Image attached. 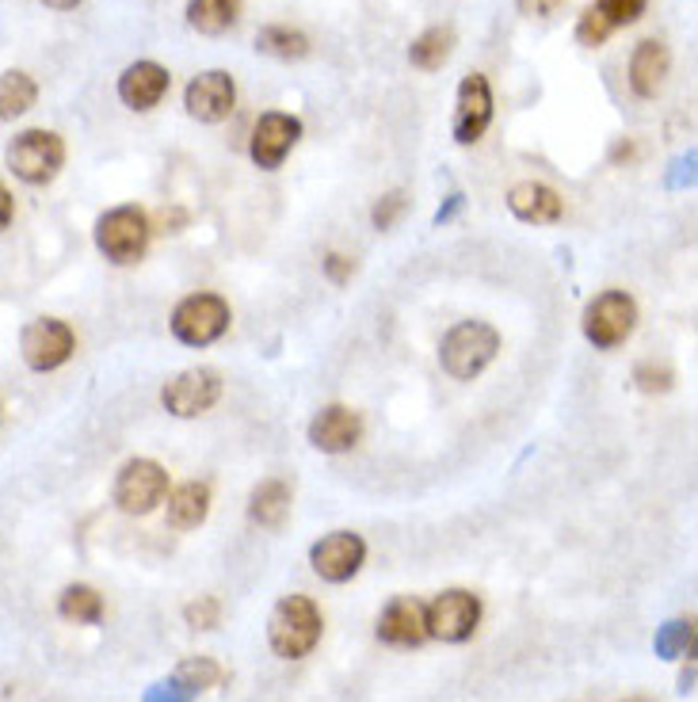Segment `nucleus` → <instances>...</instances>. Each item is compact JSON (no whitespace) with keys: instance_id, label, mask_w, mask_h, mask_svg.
<instances>
[{"instance_id":"f257e3e1","label":"nucleus","mask_w":698,"mask_h":702,"mask_svg":"<svg viewBox=\"0 0 698 702\" xmlns=\"http://www.w3.org/2000/svg\"><path fill=\"white\" fill-rule=\"evenodd\" d=\"M320 626L325 622H320V611L309 596H283L268 619V642L275 657L302 660L320 642Z\"/></svg>"},{"instance_id":"f03ea898","label":"nucleus","mask_w":698,"mask_h":702,"mask_svg":"<svg viewBox=\"0 0 698 702\" xmlns=\"http://www.w3.org/2000/svg\"><path fill=\"white\" fill-rule=\"evenodd\" d=\"M500 351V332L485 321H459L439 344V363L451 378L470 382L485 371Z\"/></svg>"},{"instance_id":"7ed1b4c3","label":"nucleus","mask_w":698,"mask_h":702,"mask_svg":"<svg viewBox=\"0 0 698 702\" xmlns=\"http://www.w3.org/2000/svg\"><path fill=\"white\" fill-rule=\"evenodd\" d=\"M4 161L23 183L43 188V183H50L54 176L61 172V165H66V141L54 131H23L8 141Z\"/></svg>"},{"instance_id":"20e7f679","label":"nucleus","mask_w":698,"mask_h":702,"mask_svg":"<svg viewBox=\"0 0 698 702\" xmlns=\"http://www.w3.org/2000/svg\"><path fill=\"white\" fill-rule=\"evenodd\" d=\"M149 245V218L138 206H115L95 222V249L111 263H138Z\"/></svg>"},{"instance_id":"39448f33","label":"nucleus","mask_w":698,"mask_h":702,"mask_svg":"<svg viewBox=\"0 0 698 702\" xmlns=\"http://www.w3.org/2000/svg\"><path fill=\"white\" fill-rule=\"evenodd\" d=\"M638 329V302L626 291H604L588 309H584V337L599 351L626 344Z\"/></svg>"},{"instance_id":"423d86ee","label":"nucleus","mask_w":698,"mask_h":702,"mask_svg":"<svg viewBox=\"0 0 698 702\" xmlns=\"http://www.w3.org/2000/svg\"><path fill=\"white\" fill-rule=\"evenodd\" d=\"M229 329V306L218 294H191L176 306L172 314V332L180 344L188 348H206Z\"/></svg>"},{"instance_id":"0eeeda50","label":"nucleus","mask_w":698,"mask_h":702,"mask_svg":"<svg viewBox=\"0 0 698 702\" xmlns=\"http://www.w3.org/2000/svg\"><path fill=\"white\" fill-rule=\"evenodd\" d=\"M168 474L154 458H131L115 477V505L126 516H149L165 500Z\"/></svg>"},{"instance_id":"6e6552de","label":"nucleus","mask_w":698,"mask_h":702,"mask_svg":"<svg viewBox=\"0 0 698 702\" xmlns=\"http://www.w3.org/2000/svg\"><path fill=\"white\" fill-rule=\"evenodd\" d=\"M424 622H428V637H439L447 645H462L473 637L481 622V600L465 588H451V592L436 596L424 608Z\"/></svg>"},{"instance_id":"1a4fd4ad","label":"nucleus","mask_w":698,"mask_h":702,"mask_svg":"<svg viewBox=\"0 0 698 702\" xmlns=\"http://www.w3.org/2000/svg\"><path fill=\"white\" fill-rule=\"evenodd\" d=\"M74 348H77L74 329H69L66 321H58V317H35V321H31L27 329H23V337H20L23 363H27L31 371H38V374L66 366L69 355H74Z\"/></svg>"},{"instance_id":"9d476101","label":"nucleus","mask_w":698,"mask_h":702,"mask_svg":"<svg viewBox=\"0 0 698 702\" xmlns=\"http://www.w3.org/2000/svg\"><path fill=\"white\" fill-rule=\"evenodd\" d=\"M218 397H222V374L211 371V366L180 371L165 389H160V405L180 420L203 417L206 409H214Z\"/></svg>"},{"instance_id":"9b49d317","label":"nucleus","mask_w":698,"mask_h":702,"mask_svg":"<svg viewBox=\"0 0 698 702\" xmlns=\"http://www.w3.org/2000/svg\"><path fill=\"white\" fill-rule=\"evenodd\" d=\"M367 562V542L356 531H333L320 542H313L309 565L320 580L328 585H348Z\"/></svg>"},{"instance_id":"f8f14e48","label":"nucleus","mask_w":698,"mask_h":702,"mask_svg":"<svg viewBox=\"0 0 698 702\" xmlns=\"http://www.w3.org/2000/svg\"><path fill=\"white\" fill-rule=\"evenodd\" d=\"M302 138V123L294 115H283V111H268V115L256 118L252 126V141H248V157H252L260 169L275 172L279 165L286 161L294 146Z\"/></svg>"},{"instance_id":"ddd939ff","label":"nucleus","mask_w":698,"mask_h":702,"mask_svg":"<svg viewBox=\"0 0 698 702\" xmlns=\"http://www.w3.org/2000/svg\"><path fill=\"white\" fill-rule=\"evenodd\" d=\"M233 103H237V84H233L229 73L222 69H211V73H199L195 81L183 92V107H188L191 118L199 123H222L229 118Z\"/></svg>"},{"instance_id":"4468645a","label":"nucleus","mask_w":698,"mask_h":702,"mask_svg":"<svg viewBox=\"0 0 698 702\" xmlns=\"http://www.w3.org/2000/svg\"><path fill=\"white\" fill-rule=\"evenodd\" d=\"M493 123V88L481 73H470L459 84V111H454V141L473 146Z\"/></svg>"},{"instance_id":"2eb2a0df","label":"nucleus","mask_w":698,"mask_h":702,"mask_svg":"<svg viewBox=\"0 0 698 702\" xmlns=\"http://www.w3.org/2000/svg\"><path fill=\"white\" fill-rule=\"evenodd\" d=\"M379 642L397 645V649H416L428 642V622H424V603L413 596H397L379 614Z\"/></svg>"},{"instance_id":"dca6fc26","label":"nucleus","mask_w":698,"mask_h":702,"mask_svg":"<svg viewBox=\"0 0 698 702\" xmlns=\"http://www.w3.org/2000/svg\"><path fill=\"white\" fill-rule=\"evenodd\" d=\"M363 435V420L359 412H351L348 405H328L309 420V443L325 454H344L359 443Z\"/></svg>"},{"instance_id":"f3484780","label":"nucleus","mask_w":698,"mask_h":702,"mask_svg":"<svg viewBox=\"0 0 698 702\" xmlns=\"http://www.w3.org/2000/svg\"><path fill=\"white\" fill-rule=\"evenodd\" d=\"M168 69L157 66V61H134L123 77H119V100L131 111H149L165 100L168 92Z\"/></svg>"},{"instance_id":"a211bd4d","label":"nucleus","mask_w":698,"mask_h":702,"mask_svg":"<svg viewBox=\"0 0 698 702\" xmlns=\"http://www.w3.org/2000/svg\"><path fill=\"white\" fill-rule=\"evenodd\" d=\"M508 206L519 222H531V226H550V222H558L561 211H565L558 191L534 180L516 183V188L508 191Z\"/></svg>"},{"instance_id":"6ab92c4d","label":"nucleus","mask_w":698,"mask_h":702,"mask_svg":"<svg viewBox=\"0 0 698 702\" xmlns=\"http://www.w3.org/2000/svg\"><path fill=\"white\" fill-rule=\"evenodd\" d=\"M668 66H672L668 46L656 43V38H645V43H638V50H633V58H630V88L641 95V100H653V95L664 88Z\"/></svg>"},{"instance_id":"aec40b11","label":"nucleus","mask_w":698,"mask_h":702,"mask_svg":"<svg viewBox=\"0 0 698 702\" xmlns=\"http://www.w3.org/2000/svg\"><path fill=\"white\" fill-rule=\"evenodd\" d=\"M211 512V485L206 482H188L168 497V526L176 531H191Z\"/></svg>"},{"instance_id":"412c9836","label":"nucleus","mask_w":698,"mask_h":702,"mask_svg":"<svg viewBox=\"0 0 698 702\" xmlns=\"http://www.w3.org/2000/svg\"><path fill=\"white\" fill-rule=\"evenodd\" d=\"M286 512H291V485L279 482V477L260 482L248 497V520L260 526H283Z\"/></svg>"},{"instance_id":"4be33fe9","label":"nucleus","mask_w":698,"mask_h":702,"mask_svg":"<svg viewBox=\"0 0 698 702\" xmlns=\"http://www.w3.org/2000/svg\"><path fill=\"white\" fill-rule=\"evenodd\" d=\"M240 20V0H191L188 23L199 35H226Z\"/></svg>"},{"instance_id":"5701e85b","label":"nucleus","mask_w":698,"mask_h":702,"mask_svg":"<svg viewBox=\"0 0 698 702\" xmlns=\"http://www.w3.org/2000/svg\"><path fill=\"white\" fill-rule=\"evenodd\" d=\"M451 50H454V31L451 27H431V31H424L413 46H408V61H413L416 69H424V73H436V69L447 66Z\"/></svg>"},{"instance_id":"b1692460","label":"nucleus","mask_w":698,"mask_h":702,"mask_svg":"<svg viewBox=\"0 0 698 702\" xmlns=\"http://www.w3.org/2000/svg\"><path fill=\"white\" fill-rule=\"evenodd\" d=\"M38 100V84L31 81V73L23 69H8L0 77V118H20L35 107Z\"/></svg>"},{"instance_id":"393cba45","label":"nucleus","mask_w":698,"mask_h":702,"mask_svg":"<svg viewBox=\"0 0 698 702\" xmlns=\"http://www.w3.org/2000/svg\"><path fill=\"white\" fill-rule=\"evenodd\" d=\"M256 50L271 54V58H279V61H299V58H306V54H309V38L302 35V31H294V27L271 23V27H263L260 35H256Z\"/></svg>"},{"instance_id":"a878e982","label":"nucleus","mask_w":698,"mask_h":702,"mask_svg":"<svg viewBox=\"0 0 698 702\" xmlns=\"http://www.w3.org/2000/svg\"><path fill=\"white\" fill-rule=\"evenodd\" d=\"M58 614L69 622H88L92 626V622L103 619V596L88 585H69L58 600Z\"/></svg>"},{"instance_id":"bb28decb","label":"nucleus","mask_w":698,"mask_h":702,"mask_svg":"<svg viewBox=\"0 0 698 702\" xmlns=\"http://www.w3.org/2000/svg\"><path fill=\"white\" fill-rule=\"evenodd\" d=\"M653 649H656V657H664V660H676V657H684V653L691 657L695 653V622H684V619L664 622L653 637Z\"/></svg>"},{"instance_id":"cd10ccee","label":"nucleus","mask_w":698,"mask_h":702,"mask_svg":"<svg viewBox=\"0 0 698 702\" xmlns=\"http://www.w3.org/2000/svg\"><path fill=\"white\" fill-rule=\"evenodd\" d=\"M172 680L180 683V688H188L191 695H199V691H206V688H218L222 668L214 665L211 657H191V660H183V665L176 668Z\"/></svg>"},{"instance_id":"c85d7f7f","label":"nucleus","mask_w":698,"mask_h":702,"mask_svg":"<svg viewBox=\"0 0 698 702\" xmlns=\"http://www.w3.org/2000/svg\"><path fill=\"white\" fill-rule=\"evenodd\" d=\"M645 4L649 0H596V8L604 12V20L611 23L615 31L638 23L641 15H645Z\"/></svg>"},{"instance_id":"c756f323","label":"nucleus","mask_w":698,"mask_h":702,"mask_svg":"<svg viewBox=\"0 0 698 702\" xmlns=\"http://www.w3.org/2000/svg\"><path fill=\"white\" fill-rule=\"evenodd\" d=\"M615 35V27L604 20V12H599L596 4H588L584 8V15H581V23H576V38H581L584 46H604L607 38Z\"/></svg>"},{"instance_id":"7c9ffc66","label":"nucleus","mask_w":698,"mask_h":702,"mask_svg":"<svg viewBox=\"0 0 698 702\" xmlns=\"http://www.w3.org/2000/svg\"><path fill=\"white\" fill-rule=\"evenodd\" d=\"M183 619H188L191 630H214L222 622V603L214 600V596H199L195 603H188Z\"/></svg>"},{"instance_id":"2f4dec72","label":"nucleus","mask_w":698,"mask_h":702,"mask_svg":"<svg viewBox=\"0 0 698 702\" xmlns=\"http://www.w3.org/2000/svg\"><path fill=\"white\" fill-rule=\"evenodd\" d=\"M401 211H405V195L401 191H390V195H382L379 203H374V229H393L401 218Z\"/></svg>"},{"instance_id":"473e14b6","label":"nucleus","mask_w":698,"mask_h":702,"mask_svg":"<svg viewBox=\"0 0 698 702\" xmlns=\"http://www.w3.org/2000/svg\"><path fill=\"white\" fill-rule=\"evenodd\" d=\"M633 382H638L645 394H664V389H672V371H668V366L641 363L638 371H633Z\"/></svg>"},{"instance_id":"72a5a7b5","label":"nucleus","mask_w":698,"mask_h":702,"mask_svg":"<svg viewBox=\"0 0 698 702\" xmlns=\"http://www.w3.org/2000/svg\"><path fill=\"white\" fill-rule=\"evenodd\" d=\"M195 695H191L188 688H180V683L168 676V680H157L154 688H146V695H142V702H191Z\"/></svg>"},{"instance_id":"f704fd0d","label":"nucleus","mask_w":698,"mask_h":702,"mask_svg":"<svg viewBox=\"0 0 698 702\" xmlns=\"http://www.w3.org/2000/svg\"><path fill=\"white\" fill-rule=\"evenodd\" d=\"M351 271H356V260L340 257V252H333V257L325 260V275L333 279V283H348Z\"/></svg>"},{"instance_id":"c9c22d12","label":"nucleus","mask_w":698,"mask_h":702,"mask_svg":"<svg viewBox=\"0 0 698 702\" xmlns=\"http://www.w3.org/2000/svg\"><path fill=\"white\" fill-rule=\"evenodd\" d=\"M561 4H565V0H519L524 15H553Z\"/></svg>"},{"instance_id":"e433bc0d","label":"nucleus","mask_w":698,"mask_h":702,"mask_svg":"<svg viewBox=\"0 0 698 702\" xmlns=\"http://www.w3.org/2000/svg\"><path fill=\"white\" fill-rule=\"evenodd\" d=\"M12 218H15V199H12V191L0 183V234L12 226Z\"/></svg>"},{"instance_id":"4c0bfd02","label":"nucleus","mask_w":698,"mask_h":702,"mask_svg":"<svg viewBox=\"0 0 698 702\" xmlns=\"http://www.w3.org/2000/svg\"><path fill=\"white\" fill-rule=\"evenodd\" d=\"M462 203H465L462 195H451V203H447V206H439V214H436V222H439V226H443V222H451L454 214L462 211Z\"/></svg>"},{"instance_id":"58836bf2","label":"nucleus","mask_w":698,"mask_h":702,"mask_svg":"<svg viewBox=\"0 0 698 702\" xmlns=\"http://www.w3.org/2000/svg\"><path fill=\"white\" fill-rule=\"evenodd\" d=\"M38 4L54 8V12H74V8L80 4V0H38Z\"/></svg>"},{"instance_id":"ea45409f","label":"nucleus","mask_w":698,"mask_h":702,"mask_svg":"<svg viewBox=\"0 0 698 702\" xmlns=\"http://www.w3.org/2000/svg\"><path fill=\"white\" fill-rule=\"evenodd\" d=\"M679 691H684V695H691V691H695V665L687 668L684 676H679Z\"/></svg>"},{"instance_id":"a19ab883","label":"nucleus","mask_w":698,"mask_h":702,"mask_svg":"<svg viewBox=\"0 0 698 702\" xmlns=\"http://www.w3.org/2000/svg\"><path fill=\"white\" fill-rule=\"evenodd\" d=\"M626 702H649V699H626Z\"/></svg>"}]
</instances>
